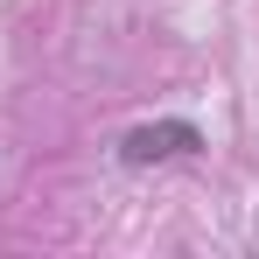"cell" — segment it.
<instances>
[{"instance_id":"cell-1","label":"cell","mask_w":259,"mask_h":259,"mask_svg":"<svg viewBox=\"0 0 259 259\" xmlns=\"http://www.w3.org/2000/svg\"><path fill=\"white\" fill-rule=\"evenodd\" d=\"M203 147V133L189 126V119H154V126H133L119 140V154H126L133 168H147V161H175V154H196Z\"/></svg>"}]
</instances>
